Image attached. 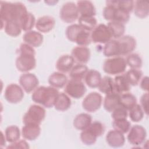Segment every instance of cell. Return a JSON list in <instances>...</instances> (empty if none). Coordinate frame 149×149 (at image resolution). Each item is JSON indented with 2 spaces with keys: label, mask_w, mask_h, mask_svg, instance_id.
Returning <instances> with one entry per match:
<instances>
[{
  "label": "cell",
  "mask_w": 149,
  "mask_h": 149,
  "mask_svg": "<svg viewBox=\"0 0 149 149\" xmlns=\"http://www.w3.org/2000/svg\"><path fill=\"white\" fill-rule=\"evenodd\" d=\"M127 136L129 143L134 146H140L145 142L147 137L146 129L141 125H136L130 127Z\"/></svg>",
  "instance_id": "11"
},
{
  "label": "cell",
  "mask_w": 149,
  "mask_h": 149,
  "mask_svg": "<svg viewBox=\"0 0 149 149\" xmlns=\"http://www.w3.org/2000/svg\"><path fill=\"white\" fill-rule=\"evenodd\" d=\"M97 88L101 93L105 95L115 92L113 79L108 76H104Z\"/></svg>",
  "instance_id": "32"
},
{
  "label": "cell",
  "mask_w": 149,
  "mask_h": 149,
  "mask_svg": "<svg viewBox=\"0 0 149 149\" xmlns=\"http://www.w3.org/2000/svg\"><path fill=\"white\" fill-rule=\"evenodd\" d=\"M76 5L80 16H94L96 14L94 3L90 1H78Z\"/></svg>",
  "instance_id": "22"
},
{
  "label": "cell",
  "mask_w": 149,
  "mask_h": 149,
  "mask_svg": "<svg viewBox=\"0 0 149 149\" xmlns=\"http://www.w3.org/2000/svg\"><path fill=\"white\" fill-rule=\"evenodd\" d=\"M115 92L122 94L130 90V85L127 82L125 74L116 75L113 79Z\"/></svg>",
  "instance_id": "26"
},
{
  "label": "cell",
  "mask_w": 149,
  "mask_h": 149,
  "mask_svg": "<svg viewBox=\"0 0 149 149\" xmlns=\"http://www.w3.org/2000/svg\"><path fill=\"white\" fill-rule=\"evenodd\" d=\"M103 54L108 58L120 56V47L118 40L111 39L105 43L103 48Z\"/></svg>",
  "instance_id": "25"
},
{
  "label": "cell",
  "mask_w": 149,
  "mask_h": 149,
  "mask_svg": "<svg viewBox=\"0 0 149 149\" xmlns=\"http://www.w3.org/2000/svg\"><path fill=\"white\" fill-rule=\"evenodd\" d=\"M21 133L24 139L28 141H33L39 137L41 133V127L40 125L24 124L22 129Z\"/></svg>",
  "instance_id": "18"
},
{
  "label": "cell",
  "mask_w": 149,
  "mask_h": 149,
  "mask_svg": "<svg viewBox=\"0 0 149 149\" xmlns=\"http://www.w3.org/2000/svg\"><path fill=\"white\" fill-rule=\"evenodd\" d=\"M120 105V94L113 92L105 95L103 101V107L105 110L111 112L117 107Z\"/></svg>",
  "instance_id": "24"
},
{
  "label": "cell",
  "mask_w": 149,
  "mask_h": 149,
  "mask_svg": "<svg viewBox=\"0 0 149 149\" xmlns=\"http://www.w3.org/2000/svg\"><path fill=\"white\" fill-rule=\"evenodd\" d=\"M91 42V32L82 29L77 34L74 42L78 46L87 47Z\"/></svg>",
  "instance_id": "39"
},
{
  "label": "cell",
  "mask_w": 149,
  "mask_h": 149,
  "mask_svg": "<svg viewBox=\"0 0 149 149\" xmlns=\"http://www.w3.org/2000/svg\"><path fill=\"white\" fill-rule=\"evenodd\" d=\"M45 2L47 4H48L49 5H54L55 3H56L58 2V1H45Z\"/></svg>",
  "instance_id": "52"
},
{
  "label": "cell",
  "mask_w": 149,
  "mask_h": 149,
  "mask_svg": "<svg viewBox=\"0 0 149 149\" xmlns=\"http://www.w3.org/2000/svg\"><path fill=\"white\" fill-rule=\"evenodd\" d=\"M55 25V19L49 15L40 17L36 22V28L40 33H47L51 31Z\"/></svg>",
  "instance_id": "16"
},
{
  "label": "cell",
  "mask_w": 149,
  "mask_h": 149,
  "mask_svg": "<svg viewBox=\"0 0 149 149\" xmlns=\"http://www.w3.org/2000/svg\"><path fill=\"white\" fill-rule=\"evenodd\" d=\"M116 40L119 45L120 56L127 55L132 53L136 48V40L131 36H123Z\"/></svg>",
  "instance_id": "14"
},
{
  "label": "cell",
  "mask_w": 149,
  "mask_h": 149,
  "mask_svg": "<svg viewBox=\"0 0 149 149\" xmlns=\"http://www.w3.org/2000/svg\"><path fill=\"white\" fill-rule=\"evenodd\" d=\"M1 147H2L4 145H5L6 140L5 136V134H3V132H1Z\"/></svg>",
  "instance_id": "51"
},
{
  "label": "cell",
  "mask_w": 149,
  "mask_h": 149,
  "mask_svg": "<svg viewBox=\"0 0 149 149\" xmlns=\"http://www.w3.org/2000/svg\"><path fill=\"white\" fill-rule=\"evenodd\" d=\"M27 12L26 6L20 2L1 1L0 2L1 21L5 23L9 21H16L19 23Z\"/></svg>",
  "instance_id": "2"
},
{
  "label": "cell",
  "mask_w": 149,
  "mask_h": 149,
  "mask_svg": "<svg viewBox=\"0 0 149 149\" xmlns=\"http://www.w3.org/2000/svg\"><path fill=\"white\" fill-rule=\"evenodd\" d=\"M102 11V15L106 20L126 23L130 19V13L116 8L112 4L106 2Z\"/></svg>",
  "instance_id": "4"
},
{
  "label": "cell",
  "mask_w": 149,
  "mask_h": 149,
  "mask_svg": "<svg viewBox=\"0 0 149 149\" xmlns=\"http://www.w3.org/2000/svg\"><path fill=\"white\" fill-rule=\"evenodd\" d=\"M86 90V86L82 80L70 79L65 86V93L70 97L74 99H79L83 97Z\"/></svg>",
  "instance_id": "8"
},
{
  "label": "cell",
  "mask_w": 149,
  "mask_h": 149,
  "mask_svg": "<svg viewBox=\"0 0 149 149\" xmlns=\"http://www.w3.org/2000/svg\"><path fill=\"white\" fill-rule=\"evenodd\" d=\"M21 134L19 127L16 125L8 126L5 130V136L6 141L9 143H12L19 140Z\"/></svg>",
  "instance_id": "33"
},
{
  "label": "cell",
  "mask_w": 149,
  "mask_h": 149,
  "mask_svg": "<svg viewBox=\"0 0 149 149\" xmlns=\"http://www.w3.org/2000/svg\"><path fill=\"white\" fill-rule=\"evenodd\" d=\"M71 55L74 61H76L79 63L86 64L90 59L91 52L90 49L87 47L77 46L72 50Z\"/></svg>",
  "instance_id": "17"
},
{
  "label": "cell",
  "mask_w": 149,
  "mask_h": 149,
  "mask_svg": "<svg viewBox=\"0 0 149 149\" xmlns=\"http://www.w3.org/2000/svg\"><path fill=\"white\" fill-rule=\"evenodd\" d=\"M79 24L84 30L91 32L97 25V20L94 16H79Z\"/></svg>",
  "instance_id": "34"
},
{
  "label": "cell",
  "mask_w": 149,
  "mask_h": 149,
  "mask_svg": "<svg viewBox=\"0 0 149 149\" xmlns=\"http://www.w3.org/2000/svg\"><path fill=\"white\" fill-rule=\"evenodd\" d=\"M19 82L23 90L27 93L33 92L39 84L37 77L34 73L29 72L23 73L21 74L19 77Z\"/></svg>",
  "instance_id": "13"
},
{
  "label": "cell",
  "mask_w": 149,
  "mask_h": 149,
  "mask_svg": "<svg viewBox=\"0 0 149 149\" xmlns=\"http://www.w3.org/2000/svg\"><path fill=\"white\" fill-rule=\"evenodd\" d=\"M23 40L24 43L34 48L38 47L42 44L44 37L40 32L30 30L25 32L23 36Z\"/></svg>",
  "instance_id": "19"
},
{
  "label": "cell",
  "mask_w": 149,
  "mask_h": 149,
  "mask_svg": "<svg viewBox=\"0 0 149 149\" xmlns=\"http://www.w3.org/2000/svg\"><path fill=\"white\" fill-rule=\"evenodd\" d=\"M83 28L79 24H72L68 26L65 31V34L67 38L72 42H74V40Z\"/></svg>",
  "instance_id": "45"
},
{
  "label": "cell",
  "mask_w": 149,
  "mask_h": 149,
  "mask_svg": "<svg viewBox=\"0 0 149 149\" xmlns=\"http://www.w3.org/2000/svg\"><path fill=\"white\" fill-rule=\"evenodd\" d=\"M72 105L70 97L64 93H59L54 104V108L57 111H65L69 109Z\"/></svg>",
  "instance_id": "29"
},
{
  "label": "cell",
  "mask_w": 149,
  "mask_h": 149,
  "mask_svg": "<svg viewBox=\"0 0 149 149\" xmlns=\"http://www.w3.org/2000/svg\"><path fill=\"white\" fill-rule=\"evenodd\" d=\"M79 17L77 5L73 2H67L62 5L59 10V17L61 20L67 23H72Z\"/></svg>",
  "instance_id": "7"
},
{
  "label": "cell",
  "mask_w": 149,
  "mask_h": 149,
  "mask_svg": "<svg viewBox=\"0 0 149 149\" xmlns=\"http://www.w3.org/2000/svg\"><path fill=\"white\" fill-rule=\"evenodd\" d=\"M133 10L134 15L141 19L146 18L149 14V3L147 1L137 0L134 2Z\"/></svg>",
  "instance_id": "28"
},
{
  "label": "cell",
  "mask_w": 149,
  "mask_h": 149,
  "mask_svg": "<svg viewBox=\"0 0 149 149\" xmlns=\"http://www.w3.org/2000/svg\"><path fill=\"white\" fill-rule=\"evenodd\" d=\"M140 87L141 90L146 92H148V77L146 76L143 77L140 81Z\"/></svg>",
  "instance_id": "50"
},
{
  "label": "cell",
  "mask_w": 149,
  "mask_h": 149,
  "mask_svg": "<svg viewBox=\"0 0 149 149\" xmlns=\"http://www.w3.org/2000/svg\"><path fill=\"white\" fill-rule=\"evenodd\" d=\"M148 92L144 93L140 98V106L147 116L148 115Z\"/></svg>",
  "instance_id": "48"
},
{
  "label": "cell",
  "mask_w": 149,
  "mask_h": 149,
  "mask_svg": "<svg viewBox=\"0 0 149 149\" xmlns=\"http://www.w3.org/2000/svg\"><path fill=\"white\" fill-rule=\"evenodd\" d=\"M128 115L132 121L133 122H139L143 119L144 112L140 105L137 104L129 110Z\"/></svg>",
  "instance_id": "42"
},
{
  "label": "cell",
  "mask_w": 149,
  "mask_h": 149,
  "mask_svg": "<svg viewBox=\"0 0 149 149\" xmlns=\"http://www.w3.org/2000/svg\"><path fill=\"white\" fill-rule=\"evenodd\" d=\"M18 52L19 55L16 59L15 65L19 71L26 73L36 68V51L34 47L26 43H22L19 46Z\"/></svg>",
  "instance_id": "1"
},
{
  "label": "cell",
  "mask_w": 149,
  "mask_h": 149,
  "mask_svg": "<svg viewBox=\"0 0 149 149\" xmlns=\"http://www.w3.org/2000/svg\"><path fill=\"white\" fill-rule=\"evenodd\" d=\"M92 122L91 116L87 113H80L73 119V126L79 130H84L88 127Z\"/></svg>",
  "instance_id": "23"
},
{
  "label": "cell",
  "mask_w": 149,
  "mask_h": 149,
  "mask_svg": "<svg viewBox=\"0 0 149 149\" xmlns=\"http://www.w3.org/2000/svg\"><path fill=\"white\" fill-rule=\"evenodd\" d=\"M107 26L111 32L112 37L118 39L124 36L125 32V24L117 22H109Z\"/></svg>",
  "instance_id": "31"
},
{
  "label": "cell",
  "mask_w": 149,
  "mask_h": 149,
  "mask_svg": "<svg viewBox=\"0 0 149 149\" xmlns=\"http://www.w3.org/2000/svg\"><path fill=\"white\" fill-rule=\"evenodd\" d=\"M136 104H137V99L133 94L129 92L120 94V105L127 111Z\"/></svg>",
  "instance_id": "38"
},
{
  "label": "cell",
  "mask_w": 149,
  "mask_h": 149,
  "mask_svg": "<svg viewBox=\"0 0 149 149\" xmlns=\"http://www.w3.org/2000/svg\"><path fill=\"white\" fill-rule=\"evenodd\" d=\"M88 128L98 137L101 136L105 132V126L104 124L100 121L92 122Z\"/></svg>",
  "instance_id": "47"
},
{
  "label": "cell",
  "mask_w": 149,
  "mask_h": 149,
  "mask_svg": "<svg viewBox=\"0 0 149 149\" xmlns=\"http://www.w3.org/2000/svg\"><path fill=\"white\" fill-rule=\"evenodd\" d=\"M45 115L46 111L42 106L39 104L31 105L23 115V123L24 125L34 123L40 125L45 119Z\"/></svg>",
  "instance_id": "6"
},
{
  "label": "cell",
  "mask_w": 149,
  "mask_h": 149,
  "mask_svg": "<svg viewBox=\"0 0 149 149\" xmlns=\"http://www.w3.org/2000/svg\"><path fill=\"white\" fill-rule=\"evenodd\" d=\"M23 91L20 86L16 83H11L8 85L5 88L4 97L10 104H17L23 99Z\"/></svg>",
  "instance_id": "12"
},
{
  "label": "cell",
  "mask_w": 149,
  "mask_h": 149,
  "mask_svg": "<svg viewBox=\"0 0 149 149\" xmlns=\"http://www.w3.org/2000/svg\"><path fill=\"white\" fill-rule=\"evenodd\" d=\"M88 70V69L85 64L78 63L74 65L69 72V77L71 79L82 80L84 78Z\"/></svg>",
  "instance_id": "30"
},
{
  "label": "cell",
  "mask_w": 149,
  "mask_h": 149,
  "mask_svg": "<svg viewBox=\"0 0 149 149\" xmlns=\"http://www.w3.org/2000/svg\"><path fill=\"white\" fill-rule=\"evenodd\" d=\"M68 81V77L66 74L60 72L52 73L49 75L48 79V81L50 86L56 89L65 87Z\"/></svg>",
  "instance_id": "21"
},
{
  "label": "cell",
  "mask_w": 149,
  "mask_h": 149,
  "mask_svg": "<svg viewBox=\"0 0 149 149\" xmlns=\"http://www.w3.org/2000/svg\"><path fill=\"white\" fill-rule=\"evenodd\" d=\"M3 28L6 34L14 37L19 36L22 31L19 23L16 21L5 22Z\"/></svg>",
  "instance_id": "36"
},
{
  "label": "cell",
  "mask_w": 149,
  "mask_h": 149,
  "mask_svg": "<svg viewBox=\"0 0 149 149\" xmlns=\"http://www.w3.org/2000/svg\"><path fill=\"white\" fill-rule=\"evenodd\" d=\"M74 59L71 55H63L61 56L56 61V68L63 73L69 72L74 66Z\"/></svg>",
  "instance_id": "20"
},
{
  "label": "cell",
  "mask_w": 149,
  "mask_h": 149,
  "mask_svg": "<svg viewBox=\"0 0 149 149\" xmlns=\"http://www.w3.org/2000/svg\"><path fill=\"white\" fill-rule=\"evenodd\" d=\"M7 148H29L30 146L29 143L24 140H19L14 143H10L6 147Z\"/></svg>",
  "instance_id": "49"
},
{
  "label": "cell",
  "mask_w": 149,
  "mask_h": 149,
  "mask_svg": "<svg viewBox=\"0 0 149 149\" xmlns=\"http://www.w3.org/2000/svg\"><path fill=\"white\" fill-rule=\"evenodd\" d=\"M101 79V74L98 71L95 69H90L87 71L84 80L87 86L94 88L98 87Z\"/></svg>",
  "instance_id": "27"
},
{
  "label": "cell",
  "mask_w": 149,
  "mask_h": 149,
  "mask_svg": "<svg viewBox=\"0 0 149 149\" xmlns=\"http://www.w3.org/2000/svg\"><path fill=\"white\" fill-rule=\"evenodd\" d=\"M102 68L105 73L116 76L122 74L125 72L127 64L125 59L119 56L107 59L103 63Z\"/></svg>",
  "instance_id": "5"
},
{
  "label": "cell",
  "mask_w": 149,
  "mask_h": 149,
  "mask_svg": "<svg viewBox=\"0 0 149 149\" xmlns=\"http://www.w3.org/2000/svg\"><path fill=\"white\" fill-rule=\"evenodd\" d=\"M125 60L127 65L131 69H140L142 66V59L137 54L131 53L127 55Z\"/></svg>",
  "instance_id": "40"
},
{
  "label": "cell",
  "mask_w": 149,
  "mask_h": 149,
  "mask_svg": "<svg viewBox=\"0 0 149 149\" xmlns=\"http://www.w3.org/2000/svg\"><path fill=\"white\" fill-rule=\"evenodd\" d=\"M36 18L33 14L28 12L20 20L19 24L22 30L25 32L32 30L36 24Z\"/></svg>",
  "instance_id": "37"
},
{
  "label": "cell",
  "mask_w": 149,
  "mask_h": 149,
  "mask_svg": "<svg viewBox=\"0 0 149 149\" xmlns=\"http://www.w3.org/2000/svg\"><path fill=\"white\" fill-rule=\"evenodd\" d=\"M80 138L81 142L87 146H91L94 144L98 138V137L88 127L86 129L82 130Z\"/></svg>",
  "instance_id": "41"
},
{
  "label": "cell",
  "mask_w": 149,
  "mask_h": 149,
  "mask_svg": "<svg viewBox=\"0 0 149 149\" xmlns=\"http://www.w3.org/2000/svg\"><path fill=\"white\" fill-rule=\"evenodd\" d=\"M112 127L113 129L125 134L129 132L131 127V123L127 119L113 120Z\"/></svg>",
  "instance_id": "44"
},
{
  "label": "cell",
  "mask_w": 149,
  "mask_h": 149,
  "mask_svg": "<svg viewBox=\"0 0 149 149\" xmlns=\"http://www.w3.org/2000/svg\"><path fill=\"white\" fill-rule=\"evenodd\" d=\"M125 77L130 86H136L140 83L143 73L140 69H130L125 74Z\"/></svg>",
  "instance_id": "35"
},
{
  "label": "cell",
  "mask_w": 149,
  "mask_h": 149,
  "mask_svg": "<svg viewBox=\"0 0 149 149\" xmlns=\"http://www.w3.org/2000/svg\"><path fill=\"white\" fill-rule=\"evenodd\" d=\"M58 94V90L51 86H39L33 92L31 99L36 104L50 108L54 106Z\"/></svg>",
  "instance_id": "3"
},
{
  "label": "cell",
  "mask_w": 149,
  "mask_h": 149,
  "mask_svg": "<svg viewBox=\"0 0 149 149\" xmlns=\"http://www.w3.org/2000/svg\"><path fill=\"white\" fill-rule=\"evenodd\" d=\"M108 3L113 5L116 8L125 10L130 13L133 10L134 2L132 0H123V1H107Z\"/></svg>",
  "instance_id": "43"
},
{
  "label": "cell",
  "mask_w": 149,
  "mask_h": 149,
  "mask_svg": "<svg viewBox=\"0 0 149 149\" xmlns=\"http://www.w3.org/2000/svg\"><path fill=\"white\" fill-rule=\"evenodd\" d=\"M112 35L107 25L100 23L91 31V40L94 43L105 44L111 40Z\"/></svg>",
  "instance_id": "9"
},
{
  "label": "cell",
  "mask_w": 149,
  "mask_h": 149,
  "mask_svg": "<svg viewBox=\"0 0 149 149\" xmlns=\"http://www.w3.org/2000/svg\"><path fill=\"white\" fill-rule=\"evenodd\" d=\"M111 112V117L113 120L127 119L128 116L127 110L120 105L117 107Z\"/></svg>",
  "instance_id": "46"
},
{
  "label": "cell",
  "mask_w": 149,
  "mask_h": 149,
  "mask_svg": "<svg viewBox=\"0 0 149 149\" xmlns=\"http://www.w3.org/2000/svg\"><path fill=\"white\" fill-rule=\"evenodd\" d=\"M105 140L108 145L113 148L122 147L125 142L124 134L115 129L111 130L107 133Z\"/></svg>",
  "instance_id": "15"
},
{
  "label": "cell",
  "mask_w": 149,
  "mask_h": 149,
  "mask_svg": "<svg viewBox=\"0 0 149 149\" xmlns=\"http://www.w3.org/2000/svg\"><path fill=\"white\" fill-rule=\"evenodd\" d=\"M102 104V95L97 92H91L82 101L83 108L88 112H94L98 110Z\"/></svg>",
  "instance_id": "10"
}]
</instances>
